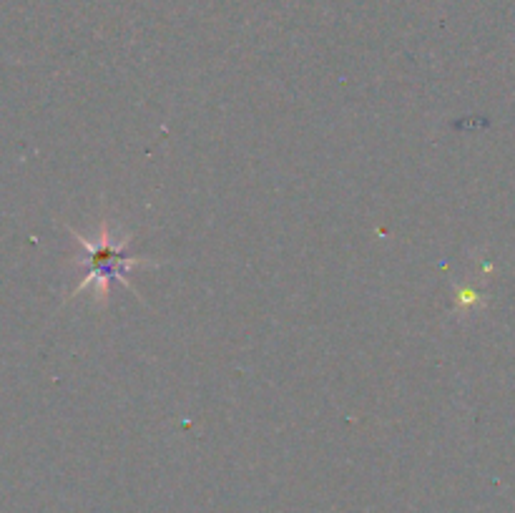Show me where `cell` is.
<instances>
[{"instance_id": "cell-1", "label": "cell", "mask_w": 515, "mask_h": 513, "mask_svg": "<svg viewBox=\"0 0 515 513\" xmlns=\"http://www.w3.org/2000/svg\"><path fill=\"white\" fill-rule=\"evenodd\" d=\"M76 242L86 249L88 267H91V270H88V277L76 287V292L86 290V287L93 285L98 295H101V300L109 297L111 282H121V285H126L129 290H134V287L129 285V277L126 275H129L134 267L154 265V262H146L141 260V257H134V254L126 252V239L116 244L114 239H111V232L106 224H103L101 232H98L96 242H88V239L81 237V234H76Z\"/></svg>"}]
</instances>
